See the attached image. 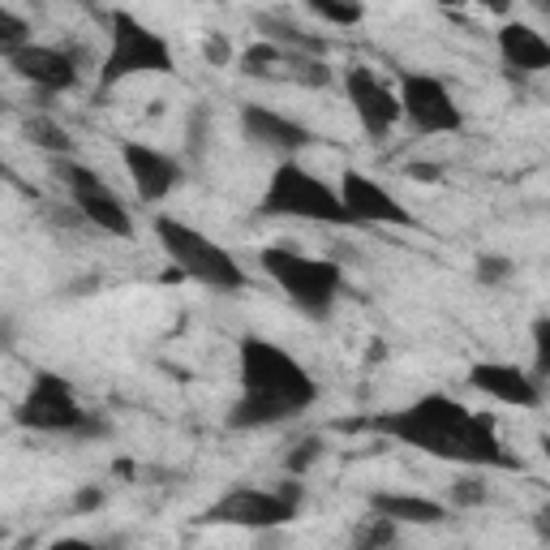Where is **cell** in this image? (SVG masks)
Wrapping results in <instances>:
<instances>
[{"instance_id": "44dd1931", "label": "cell", "mask_w": 550, "mask_h": 550, "mask_svg": "<svg viewBox=\"0 0 550 550\" xmlns=\"http://www.w3.org/2000/svg\"><path fill=\"white\" fill-rule=\"evenodd\" d=\"M280 82L306 86V91H327V86L336 82V69H331V61L318 52H284Z\"/></svg>"}, {"instance_id": "f35d334b", "label": "cell", "mask_w": 550, "mask_h": 550, "mask_svg": "<svg viewBox=\"0 0 550 550\" xmlns=\"http://www.w3.org/2000/svg\"><path fill=\"white\" fill-rule=\"evenodd\" d=\"M434 5H443V9H465L469 0H434Z\"/></svg>"}, {"instance_id": "ffe728a7", "label": "cell", "mask_w": 550, "mask_h": 550, "mask_svg": "<svg viewBox=\"0 0 550 550\" xmlns=\"http://www.w3.org/2000/svg\"><path fill=\"white\" fill-rule=\"evenodd\" d=\"M254 31H258V39L280 43L284 52H318V56H327V39L310 35L306 26H297L288 13H275V9L254 13Z\"/></svg>"}, {"instance_id": "74e56055", "label": "cell", "mask_w": 550, "mask_h": 550, "mask_svg": "<svg viewBox=\"0 0 550 550\" xmlns=\"http://www.w3.org/2000/svg\"><path fill=\"white\" fill-rule=\"evenodd\" d=\"M529 9L538 13V18H542V22L550 26V0H529Z\"/></svg>"}, {"instance_id": "60d3db41", "label": "cell", "mask_w": 550, "mask_h": 550, "mask_svg": "<svg viewBox=\"0 0 550 550\" xmlns=\"http://www.w3.org/2000/svg\"><path fill=\"white\" fill-rule=\"evenodd\" d=\"M202 5H224V0H202Z\"/></svg>"}, {"instance_id": "5bb4252c", "label": "cell", "mask_w": 550, "mask_h": 550, "mask_svg": "<svg viewBox=\"0 0 550 550\" xmlns=\"http://www.w3.org/2000/svg\"><path fill=\"white\" fill-rule=\"evenodd\" d=\"M121 164H125L129 181H134V190H138V198L147 202V207L168 202L185 185V164H181L177 155L151 147V142L125 138L121 142Z\"/></svg>"}, {"instance_id": "e575fe53", "label": "cell", "mask_w": 550, "mask_h": 550, "mask_svg": "<svg viewBox=\"0 0 550 550\" xmlns=\"http://www.w3.org/2000/svg\"><path fill=\"white\" fill-rule=\"evenodd\" d=\"M469 5H477V9H486V13H495V18L508 22L512 9H516V0H469Z\"/></svg>"}, {"instance_id": "52a82bcc", "label": "cell", "mask_w": 550, "mask_h": 550, "mask_svg": "<svg viewBox=\"0 0 550 550\" xmlns=\"http://www.w3.org/2000/svg\"><path fill=\"white\" fill-rule=\"evenodd\" d=\"M237 374H241V392L284 400V404H293L297 413H310L314 404H318L314 374L301 366V361L288 349L271 344L267 336H241Z\"/></svg>"}, {"instance_id": "8d00e7d4", "label": "cell", "mask_w": 550, "mask_h": 550, "mask_svg": "<svg viewBox=\"0 0 550 550\" xmlns=\"http://www.w3.org/2000/svg\"><path fill=\"white\" fill-rule=\"evenodd\" d=\"M112 473H117V477H134V482H138V465H134V460H117V465H112Z\"/></svg>"}, {"instance_id": "3957f363", "label": "cell", "mask_w": 550, "mask_h": 550, "mask_svg": "<svg viewBox=\"0 0 550 550\" xmlns=\"http://www.w3.org/2000/svg\"><path fill=\"white\" fill-rule=\"evenodd\" d=\"M177 56H172L168 39L147 26L138 13L112 9L108 13V52L95 69V95L104 99L108 91H117L129 78H151V74H172Z\"/></svg>"}, {"instance_id": "5b68a950", "label": "cell", "mask_w": 550, "mask_h": 550, "mask_svg": "<svg viewBox=\"0 0 550 550\" xmlns=\"http://www.w3.org/2000/svg\"><path fill=\"white\" fill-rule=\"evenodd\" d=\"M258 267H263V275H271L275 288L310 318H327L344 293L340 258L301 254L293 245H263V250H258Z\"/></svg>"}, {"instance_id": "e0dca14e", "label": "cell", "mask_w": 550, "mask_h": 550, "mask_svg": "<svg viewBox=\"0 0 550 550\" xmlns=\"http://www.w3.org/2000/svg\"><path fill=\"white\" fill-rule=\"evenodd\" d=\"M495 48H499V61L508 74H550V39L529 22H516L508 18L495 31Z\"/></svg>"}, {"instance_id": "f546056e", "label": "cell", "mask_w": 550, "mask_h": 550, "mask_svg": "<svg viewBox=\"0 0 550 550\" xmlns=\"http://www.w3.org/2000/svg\"><path fill=\"white\" fill-rule=\"evenodd\" d=\"M529 340H533V374H538V379H550V314L533 318Z\"/></svg>"}, {"instance_id": "4316f807", "label": "cell", "mask_w": 550, "mask_h": 550, "mask_svg": "<svg viewBox=\"0 0 550 550\" xmlns=\"http://www.w3.org/2000/svg\"><path fill=\"white\" fill-rule=\"evenodd\" d=\"M323 456H327V439H323V434H306V439H297L293 447H288V456H284V473L306 477Z\"/></svg>"}, {"instance_id": "d6a6232c", "label": "cell", "mask_w": 550, "mask_h": 550, "mask_svg": "<svg viewBox=\"0 0 550 550\" xmlns=\"http://www.w3.org/2000/svg\"><path fill=\"white\" fill-rule=\"evenodd\" d=\"M108 508V490L104 482H86L74 490V499H69V512L74 516H95V512H104Z\"/></svg>"}, {"instance_id": "ac0fdd59", "label": "cell", "mask_w": 550, "mask_h": 550, "mask_svg": "<svg viewBox=\"0 0 550 550\" xmlns=\"http://www.w3.org/2000/svg\"><path fill=\"white\" fill-rule=\"evenodd\" d=\"M366 508L379 512V516H392L396 525L434 529V525H443V520H447L452 503L430 499V495H409V490H374V495L366 499Z\"/></svg>"}, {"instance_id": "d590c367", "label": "cell", "mask_w": 550, "mask_h": 550, "mask_svg": "<svg viewBox=\"0 0 550 550\" xmlns=\"http://www.w3.org/2000/svg\"><path fill=\"white\" fill-rule=\"evenodd\" d=\"M529 520H533V533H538V542H546V546H550V503H542V508L533 512Z\"/></svg>"}, {"instance_id": "4fadbf2b", "label": "cell", "mask_w": 550, "mask_h": 550, "mask_svg": "<svg viewBox=\"0 0 550 550\" xmlns=\"http://www.w3.org/2000/svg\"><path fill=\"white\" fill-rule=\"evenodd\" d=\"M340 198H344V207H349V215L357 220V228H417L413 211L404 207L383 181L366 177L361 168H344Z\"/></svg>"}, {"instance_id": "7c38bea8", "label": "cell", "mask_w": 550, "mask_h": 550, "mask_svg": "<svg viewBox=\"0 0 550 550\" xmlns=\"http://www.w3.org/2000/svg\"><path fill=\"white\" fill-rule=\"evenodd\" d=\"M344 99H349L361 134L374 138V142L387 138L404 121L400 91H396L392 82H383L370 65H349V69H344Z\"/></svg>"}, {"instance_id": "ab89813d", "label": "cell", "mask_w": 550, "mask_h": 550, "mask_svg": "<svg viewBox=\"0 0 550 550\" xmlns=\"http://www.w3.org/2000/svg\"><path fill=\"white\" fill-rule=\"evenodd\" d=\"M538 447H542V456L550 460V430H546V434H542V439H538Z\"/></svg>"}, {"instance_id": "2e32d148", "label": "cell", "mask_w": 550, "mask_h": 550, "mask_svg": "<svg viewBox=\"0 0 550 550\" xmlns=\"http://www.w3.org/2000/svg\"><path fill=\"white\" fill-rule=\"evenodd\" d=\"M469 387L482 392L486 400L508 404V409H542V379L525 366H512V361H473L469 366Z\"/></svg>"}, {"instance_id": "d6986e66", "label": "cell", "mask_w": 550, "mask_h": 550, "mask_svg": "<svg viewBox=\"0 0 550 550\" xmlns=\"http://www.w3.org/2000/svg\"><path fill=\"white\" fill-rule=\"evenodd\" d=\"M297 409L293 404H284V400H271V396H254V392H241L233 400V409H228L224 417V426L228 430H241V434H250V430H275V426H288V422H297Z\"/></svg>"}, {"instance_id": "30bf717a", "label": "cell", "mask_w": 550, "mask_h": 550, "mask_svg": "<svg viewBox=\"0 0 550 550\" xmlns=\"http://www.w3.org/2000/svg\"><path fill=\"white\" fill-rule=\"evenodd\" d=\"M301 516L297 503H288L280 490H258V486H233L224 490L220 499L211 503L207 512L198 516V525H215V529H250V533H263V529H280V525H293Z\"/></svg>"}, {"instance_id": "484cf974", "label": "cell", "mask_w": 550, "mask_h": 550, "mask_svg": "<svg viewBox=\"0 0 550 550\" xmlns=\"http://www.w3.org/2000/svg\"><path fill=\"white\" fill-rule=\"evenodd\" d=\"M447 503H452L456 512H477L490 503V482H486V469H469L460 473L452 486H447Z\"/></svg>"}, {"instance_id": "9c48e42d", "label": "cell", "mask_w": 550, "mask_h": 550, "mask_svg": "<svg viewBox=\"0 0 550 550\" xmlns=\"http://www.w3.org/2000/svg\"><path fill=\"white\" fill-rule=\"evenodd\" d=\"M400 108H404V125L422 138L434 134H460L465 129V108L456 104L452 86L434 74H422V69H404L400 82Z\"/></svg>"}, {"instance_id": "7a4b0ae2", "label": "cell", "mask_w": 550, "mask_h": 550, "mask_svg": "<svg viewBox=\"0 0 550 550\" xmlns=\"http://www.w3.org/2000/svg\"><path fill=\"white\" fill-rule=\"evenodd\" d=\"M254 215L258 220H306L323 228H357L340 190H331L323 177H314L301 159H280L275 164Z\"/></svg>"}, {"instance_id": "83f0119b", "label": "cell", "mask_w": 550, "mask_h": 550, "mask_svg": "<svg viewBox=\"0 0 550 550\" xmlns=\"http://www.w3.org/2000/svg\"><path fill=\"white\" fill-rule=\"evenodd\" d=\"M26 43H35L31 22H26L22 13H13V9H0V56L18 52V48H26Z\"/></svg>"}, {"instance_id": "8fae6325", "label": "cell", "mask_w": 550, "mask_h": 550, "mask_svg": "<svg viewBox=\"0 0 550 550\" xmlns=\"http://www.w3.org/2000/svg\"><path fill=\"white\" fill-rule=\"evenodd\" d=\"M9 74L26 82L39 99L56 95H74L82 82V56L69 48H52V43H26V48L5 56Z\"/></svg>"}, {"instance_id": "8992f818", "label": "cell", "mask_w": 550, "mask_h": 550, "mask_svg": "<svg viewBox=\"0 0 550 550\" xmlns=\"http://www.w3.org/2000/svg\"><path fill=\"white\" fill-rule=\"evenodd\" d=\"M13 426L35 430V434H69V439H108L112 426L104 413L82 409L69 379L56 370H35L26 396L13 404Z\"/></svg>"}, {"instance_id": "7402d4cb", "label": "cell", "mask_w": 550, "mask_h": 550, "mask_svg": "<svg viewBox=\"0 0 550 550\" xmlns=\"http://www.w3.org/2000/svg\"><path fill=\"white\" fill-rule=\"evenodd\" d=\"M22 134H26V142H31L35 151H43L48 159H56V155H78V142H74V134L56 121V117H48V112H35V117H26L22 121Z\"/></svg>"}, {"instance_id": "277c9868", "label": "cell", "mask_w": 550, "mask_h": 550, "mask_svg": "<svg viewBox=\"0 0 550 550\" xmlns=\"http://www.w3.org/2000/svg\"><path fill=\"white\" fill-rule=\"evenodd\" d=\"M151 233L159 241V250H164V258L185 275V280L211 288V293H241L245 288L241 263L224 250L220 241H211L207 233H202V228L185 224L168 211H159L151 220Z\"/></svg>"}, {"instance_id": "f1b7e54d", "label": "cell", "mask_w": 550, "mask_h": 550, "mask_svg": "<svg viewBox=\"0 0 550 550\" xmlns=\"http://www.w3.org/2000/svg\"><path fill=\"white\" fill-rule=\"evenodd\" d=\"M473 275H477V284H482V288H499V284H508L516 275V258H508V254H477Z\"/></svg>"}, {"instance_id": "cb8c5ba5", "label": "cell", "mask_w": 550, "mask_h": 550, "mask_svg": "<svg viewBox=\"0 0 550 550\" xmlns=\"http://www.w3.org/2000/svg\"><path fill=\"white\" fill-rule=\"evenodd\" d=\"M400 529L404 525H396L392 516H379V512L366 508V516H361L357 529L349 533V542H353V550H383V546H396L400 542Z\"/></svg>"}, {"instance_id": "ba28073f", "label": "cell", "mask_w": 550, "mask_h": 550, "mask_svg": "<svg viewBox=\"0 0 550 550\" xmlns=\"http://www.w3.org/2000/svg\"><path fill=\"white\" fill-rule=\"evenodd\" d=\"M48 172H52V181L65 190V198L82 207V215L91 220L95 233L121 237V241L134 237V215H129L125 198L112 190L91 164H82L78 155H56V159H48Z\"/></svg>"}, {"instance_id": "4dcf8cb0", "label": "cell", "mask_w": 550, "mask_h": 550, "mask_svg": "<svg viewBox=\"0 0 550 550\" xmlns=\"http://www.w3.org/2000/svg\"><path fill=\"white\" fill-rule=\"evenodd\" d=\"M237 48H233V39H228L224 31H207L202 35V61H207L211 69H228V65H237Z\"/></svg>"}, {"instance_id": "d4e9b609", "label": "cell", "mask_w": 550, "mask_h": 550, "mask_svg": "<svg viewBox=\"0 0 550 550\" xmlns=\"http://www.w3.org/2000/svg\"><path fill=\"white\" fill-rule=\"evenodd\" d=\"M301 5L310 9V18L336 26V31H353L366 22V0H301Z\"/></svg>"}, {"instance_id": "9a60e30c", "label": "cell", "mask_w": 550, "mask_h": 550, "mask_svg": "<svg viewBox=\"0 0 550 550\" xmlns=\"http://www.w3.org/2000/svg\"><path fill=\"white\" fill-rule=\"evenodd\" d=\"M241 138L275 159H297L301 151H310L318 142L310 125L284 117V112H275L267 104H241Z\"/></svg>"}, {"instance_id": "6da1fadb", "label": "cell", "mask_w": 550, "mask_h": 550, "mask_svg": "<svg viewBox=\"0 0 550 550\" xmlns=\"http://www.w3.org/2000/svg\"><path fill=\"white\" fill-rule=\"evenodd\" d=\"M353 426L374 430L383 439H396L404 447H417V452L447 460V465H460V469H520V460L499 439L495 417L473 413L469 404H460L447 392H426L413 404L374 413Z\"/></svg>"}, {"instance_id": "1f68e13d", "label": "cell", "mask_w": 550, "mask_h": 550, "mask_svg": "<svg viewBox=\"0 0 550 550\" xmlns=\"http://www.w3.org/2000/svg\"><path fill=\"white\" fill-rule=\"evenodd\" d=\"M207 142H211V112L207 108H194L190 112V125H185V151H190L194 164L207 155Z\"/></svg>"}, {"instance_id": "836d02e7", "label": "cell", "mask_w": 550, "mask_h": 550, "mask_svg": "<svg viewBox=\"0 0 550 550\" xmlns=\"http://www.w3.org/2000/svg\"><path fill=\"white\" fill-rule=\"evenodd\" d=\"M404 172H409L413 181H426V185H434V181L443 177V168H439V164H426V159H413V164L404 168Z\"/></svg>"}, {"instance_id": "603a6c76", "label": "cell", "mask_w": 550, "mask_h": 550, "mask_svg": "<svg viewBox=\"0 0 550 550\" xmlns=\"http://www.w3.org/2000/svg\"><path fill=\"white\" fill-rule=\"evenodd\" d=\"M237 65H241V78L275 82L280 78V69H284V48L280 43H271V39H254V43H245L241 48Z\"/></svg>"}]
</instances>
